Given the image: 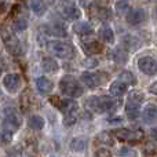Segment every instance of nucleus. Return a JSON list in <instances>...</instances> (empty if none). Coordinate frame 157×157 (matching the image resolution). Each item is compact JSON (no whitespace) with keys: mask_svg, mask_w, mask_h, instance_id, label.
<instances>
[{"mask_svg":"<svg viewBox=\"0 0 157 157\" xmlns=\"http://www.w3.org/2000/svg\"><path fill=\"white\" fill-rule=\"evenodd\" d=\"M0 37H2L3 43H4V47L7 50L8 54H11L13 57H18L24 52L22 50V44L19 41V39L15 36V33L10 29V28L2 25L0 26Z\"/></svg>","mask_w":157,"mask_h":157,"instance_id":"obj_1","label":"nucleus"},{"mask_svg":"<svg viewBox=\"0 0 157 157\" xmlns=\"http://www.w3.org/2000/svg\"><path fill=\"white\" fill-rule=\"evenodd\" d=\"M86 106L94 113H103L114 110L117 108V102L110 97H90L86 101Z\"/></svg>","mask_w":157,"mask_h":157,"instance_id":"obj_2","label":"nucleus"},{"mask_svg":"<svg viewBox=\"0 0 157 157\" xmlns=\"http://www.w3.org/2000/svg\"><path fill=\"white\" fill-rule=\"evenodd\" d=\"M2 116V125L4 130L10 131V132H15L21 128L22 125V116L15 108H6L3 110Z\"/></svg>","mask_w":157,"mask_h":157,"instance_id":"obj_3","label":"nucleus"},{"mask_svg":"<svg viewBox=\"0 0 157 157\" xmlns=\"http://www.w3.org/2000/svg\"><path fill=\"white\" fill-rule=\"evenodd\" d=\"M59 90L63 95L71 98H78L83 95L84 90L81 87V84L77 81L76 77L71 76V75H66L61 78L59 81Z\"/></svg>","mask_w":157,"mask_h":157,"instance_id":"obj_4","label":"nucleus"},{"mask_svg":"<svg viewBox=\"0 0 157 157\" xmlns=\"http://www.w3.org/2000/svg\"><path fill=\"white\" fill-rule=\"evenodd\" d=\"M47 50L51 54H54L57 58H61V59H69L75 54V50L72 47V44L66 43V41H61V40L48 41L47 43Z\"/></svg>","mask_w":157,"mask_h":157,"instance_id":"obj_5","label":"nucleus"},{"mask_svg":"<svg viewBox=\"0 0 157 157\" xmlns=\"http://www.w3.org/2000/svg\"><path fill=\"white\" fill-rule=\"evenodd\" d=\"M59 109L63 113V124L66 127H72L77 120V113H78L77 102L73 99H63L61 101Z\"/></svg>","mask_w":157,"mask_h":157,"instance_id":"obj_6","label":"nucleus"},{"mask_svg":"<svg viewBox=\"0 0 157 157\" xmlns=\"http://www.w3.org/2000/svg\"><path fill=\"white\" fill-rule=\"evenodd\" d=\"M145 97L141 91H131L130 95H128V101H127V105H125V113H127L128 119L131 120H135L139 117L141 114V103L144 102Z\"/></svg>","mask_w":157,"mask_h":157,"instance_id":"obj_7","label":"nucleus"},{"mask_svg":"<svg viewBox=\"0 0 157 157\" xmlns=\"http://www.w3.org/2000/svg\"><path fill=\"white\" fill-rule=\"evenodd\" d=\"M113 134L116 135L117 139L123 142H130V144H138L144 138V132L142 131H135V130H127V128H119L114 130Z\"/></svg>","mask_w":157,"mask_h":157,"instance_id":"obj_8","label":"nucleus"},{"mask_svg":"<svg viewBox=\"0 0 157 157\" xmlns=\"http://www.w3.org/2000/svg\"><path fill=\"white\" fill-rule=\"evenodd\" d=\"M138 68L142 73L153 76L157 73V62L153 57H142L138 61Z\"/></svg>","mask_w":157,"mask_h":157,"instance_id":"obj_9","label":"nucleus"},{"mask_svg":"<svg viewBox=\"0 0 157 157\" xmlns=\"http://www.w3.org/2000/svg\"><path fill=\"white\" fill-rule=\"evenodd\" d=\"M21 76L18 73H8L3 78V84L4 88L7 90L10 94H15L19 88H21Z\"/></svg>","mask_w":157,"mask_h":157,"instance_id":"obj_10","label":"nucleus"},{"mask_svg":"<svg viewBox=\"0 0 157 157\" xmlns=\"http://www.w3.org/2000/svg\"><path fill=\"white\" fill-rule=\"evenodd\" d=\"M61 13H62V17L68 21H75V19L80 18V10L73 4V3H69V2H63L61 4Z\"/></svg>","mask_w":157,"mask_h":157,"instance_id":"obj_11","label":"nucleus"},{"mask_svg":"<svg viewBox=\"0 0 157 157\" xmlns=\"http://www.w3.org/2000/svg\"><path fill=\"white\" fill-rule=\"evenodd\" d=\"M81 81L90 88H95V87L101 86L103 81L102 73H95V72H84L81 75Z\"/></svg>","mask_w":157,"mask_h":157,"instance_id":"obj_12","label":"nucleus"},{"mask_svg":"<svg viewBox=\"0 0 157 157\" xmlns=\"http://www.w3.org/2000/svg\"><path fill=\"white\" fill-rule=\"evenodd\" d=\"M146 19V11L142 8H135V10H130L127 14V22L130 25H139Z\"/></svg>","mask_w":157,"mask_h":157,"instance_id":"obj_13","label":"nucleus"},{"mask_svg":"<svg viewBox=\"0 0 157 157\" xmlns=\"http://www.w3.org/2000/svg\"><path fill=\"white\" fill-rule=\"evenodd\" d=\"M36 88H37V92L40 95H47L52 91V81L50 78L40 76L36 78Z\"/></svg>","mask_w":157,"mask_h":157,"instance_id":"obj_14","label":"nucleus"},{"mask_svg":"<svg viewBox=\"0 0 157 157\" xmlns=\"http://www.w3.org/2000/svg\"><path fill=\"white\" fill-rule=\"evenodd\" d=\"M73 30H75V33H77L78 36H88V35H92V33H94L92 26L86 21L76 22V24L73 25Z\"/></svg>","mask_w":157,"mask_h":157,"instance_id":"obj_15","label":"nucleus"},{"mask_svg":"<svg viewBox=\"0 0 157 157\" xmlns=\"http://www.w3.org/2000/svg\"><path fill=\"white\" fill-rule=\"evenodd\" d=\"M109 91H110V94L113 95V97H123V95L127 92V84L119 78V80H116V81L112 83Z\"/></svg>","mask_w":157,"mask_h":157,"instance_id":"obj_16","label":"nucleus"},{"mask_svg":"<svg viewBox=\"0 0 157 157\" xmlns=\"http://www.w3.org/2000/svg\"><path fill=\"white\" fill-rule=\"evenodd\" d=\"M41 66H43V69L46 72H48V73H55V72L58 71V68H59L58 62L51 57H44L43 61H41Z\"/></svg>","mask_w":157,"mask_h":157,"instance_id":"obj_17","label":"nucleus"},{"mask_svg":"<svg viewBox=\"0 0 157 157\" xmlns=\"http://www.w3.org/2000/svg\"><path fill=\"white\" fill-rule=\"evenodd\" d=\"M98 36H99L101 40L105 41V43H108V44H112L114 41L113 30H112L109 26H102L99 32H98Z\"/></svg>","mask_w":157,"mask_h":157,"instance_id":"obj_18","label":"nucleus"},{"mask_svg":"<svg viewBox=\"0 0 157 157\" xmlns=\"http://www.w3.org/2000/svg\"><path fill=\"white\" fill-rule=\"evenodd\" d=\"M83 50H84V52L88 55L99 54V52H102V46H101L98 41H90V43L83 44Z\"/></svg>","mask_w":157,"mask_h":157,"instance_id":"obj_19","label":"nucleus"},{"mask_svg":"<svg viewBox=\"0 0 157 157\" xmlns=\"http://www.w3.org/2000/svg\"><path fill=\"white\" fill-rule=\"evenodd\" d=\"M112 58H113V61L116 63H119V65H125L127 61H128L127 52H125L123 48H116L114 50L113 54H112Z\"/></svg>","mask_w":157,"mask_h":157,"instance_id":"obj_20","label":"nucleus"},{"mask_svg":"<svg viewBox=\"0 0 157 157\" xmlns=\"http://www.w3.org/2000/svg\"><path fill=\"white\" fill-rule=\"evenodd\" d=\"M30 8H32V11L36 15H43L47 11V4L43 0H32L30 2Z\"/></svg>","mask_w":157,"mask_h":157,"instance_id":"obj_21","label":"nucleus"},{"mask_svg":"<svg viewBox=\"0 0 157 157\" xmlns=\"http://www.w3.org/2000/svg\"><path fill=\"white\" fill-rule=\"evenodd\" d=\"M157 117V109L155 105H147L144 110V120L146 123H153Z\"/></svg>","mask_w":157,"mask_h":157,"instance_id":"obj_22","label":"nucleus"},{"mask_svg":"<svg viewBox=\"0 0 157 157\" xmlns=\"http://www.w3.org/2000/svg\"><path fill=\"white\" fill-rule=\"evenodd\" d=\"M44 124H46L44 119L41 116H39V114H35V116H32L29 119V127L32 128V130H36V131L43 130Z\"/></svg>","mask_w":157,"mask_h":157,"instance_id":"obj_23","label":"nucleus"},{"mask_svg":"<svg viewBox=\"0 0 157 157\" xmlns=\"http://www.w3.org/2000/svg\"><path fill=\"white\" fill-rule=\"evenodd\" d=\"M123 43H124V46L127 47L128 50H131V51H136L138 47H139V44H141V41H139L135 36H125L124 40H123Z\"/></svg>","mask_w":157,"mask_h":157,"instance_id":"obj_24","label":"nucleus"},{"mask_svg":"<svg viewBox=\"0 0 157 157\" xmlns=\"http://www.w3.org/2000/svg\"><path fill=\"white\" fill-rule=\"evenodd\" d=\"M87 147V139L84 138H75L71 142V149L75 152H81Z\"/></svg>","mask_w":157,"mask_h":157,"instance_id":"obj_25","label":"nucleus"},{"mask_svg":"<svg viewBox=\"0 0 157 157\" xmlns=\"http://www.w3.org/2000/svg\"><path fill=\"white\" fill-rule=\"evenodd\" d=\"M11 141H13V132L4 130V128L2 127L0 128V146H3V145H8Z\"/></svg>","mask_w":157,"mask_h":157,"instance_id":"obj_26","label":"nucleus"},{"mask_svg":"<svg viewBox=\"0 0 157 157\" xmlns=\"http://www.w3.org/2000/svg\"><path fill=\"white\" fill-rule=\"evenodd\" d=\"M120 80L121 81H124L125 84H130V86H135L136 84V78H135V76H134L132 73H131V72H123L121 75H120Z\"/></svg>","mask_w":157,"mask_h":157,"instance_id":"obj_27","label":"nucleus"},{"mask_svg":"<svg viewBox=\"0 0 157 157\" xmlns=\"http://www.w3.org/2000/svg\"><path fill=\"white\" fill-rule=\"evenodd\" d=\"M50 33L54 36H66V30L65 28L62 26V25H52L51 26V30H50Z\"/></svg>","mask_w":157,"mask_h":157,"instance_id":"obj_28","label":"nucleus"},{"mask_svg":"<svg viewBox=\"0 0 157 157\" xmlns=\"http://www.w3.org/2000/svg\"><path fill=\"white\" fill-rule=\"evenodd\" d=\"M26 28H28V21L24 18H19L14 22V29H15L17 32H22V30H25Z\"/></svg>","mask_w":157,"mask_h":157,"instance_id":"obj_29","label":"nucleus"},{"mask_svg":"<svg viewBox=\"0 0 157 157\" xmlns=\"http://www.w3.org/2000/svg\"><path fill=\"white\" fill-rule=\"evenodd\" d=\"M97 17L99 19H109L110 18V10L109 8H97Z\"/></svg>","mask_w":157,"mask_h":157,"instance_id":"obj_30","label":"nucleus"},{"mask_svg":"<svg viewBox=\"0 0 157 157\" xmlns=\"http://www.w3.org/2000/svg\"><path fill=\"white\" fill-rule=\"evenodd\" d=\"M78 4L86 10H92V8L97 7V0H80Z\"/></svg>","mask_w":157,"mask_h":157,"instance_id":"obj_31","label":"nucleus"},{"mask_svg":"<svg viewBox=\"0 0 157 157\" xmlns=\"http://www.w3.org/2000/svg\"><path fill=\"white\" fill-rule=\"evenodd\" d=\"M116 11L119 14H125L128 11V3L127 2H117L116 3Z\"/></svg>","mask_w":157,"mask_h":157,"instance_id":"obj_32","label":"nucleus"},{"mask_svg":"<svg viewBox=\"0 0 157 157\" xmlns=\"http://www.w3.org/2000/svg\"><path fill=\"white\" fill-rule=\"evenodd\" d=\"M98 141L102 142V144H105V145H113V141H112V139L109 138L108 134H105V132L98 135Z\"/></svg>","mask_w":157,"mask_h":157,"instance_id":"obj_33","label":"nucleus"},{"mask_svg":"<svg viewBox=\"0 0 157 157\" xmlns=\"http://www.w3.org/2000/svg\"><path fill=\"white\" fill-rule=\"evenodd\" d=\"M120 156H136V152L130 150L128 147H123V149L120 150Z\"/></svg>","mask_w":157,"mask_h":157,"instance_id":"obj_34","label":"nucleus"},{"mask_svg":"<svg viewBox=\"0 0 157 157\" xmlns=\"http://www.w3.org/2000/svg\"><path fill=\"white\" fill-rule=\"evenodd\" d=\"M149 91L152 92V94H155V95H157V81H155V83L152 84V86L149 87Z\"/></svg>","mask_w":157,"mask_h":157,"instance_id":"obj_35","label":"nucleus"},{"mask_svg":"<svg viewBox=\"0 0 157 157\" xmlns=\"http://www.w3.org/2000/svg\"><path fill=\"white\" fill-rule=\"evenodd\" d=\"M63 2H65V0H48V3L51 6H61Z\"/></svg>","mask_w":157,"mask_h":157,"instance_id":"obj_36","label":"nucleus"},{"mask_svg":"<svg viewBox=\"0 0 157 157\" xmlns=\"http://www.w3.org/2000/svg\"><path fill=\"white\" fill-rule=\"evenodd\" d=\"M95 155L97 156H110V152H109V150H98Z\"/></svg>","mask_w":157,"mask_h":157,"instance_id":"obj_37","label":"nucleus"},{"mask_svg":"<svg viewBox=\"0 0 157 157\" xmlns=\"http://www.w3.org/2000/svg\"><path fill=\"white\" fill-rule=\"evenodd\" d=\"M150 135H152L153 138H155L156 141H157V128H155V130H152V132H150Z\"/></svg>","mask_w":157,"mask_h":157,"instance_id":"obj_38","label":"nucleus"},{"mask_svg":"<svg viewBox=\"0 0 157 157\" xmlns=\"http://www.w3.org/2000/svg\"><path fill=\"white\" fill-rule=\"evenodd\" d=\"M0 7H6V0H0Z\"/></svg>","mask_w":157,"mask_h":157,"instance_id":"obj_39","label":"nucleus"},{"mask_svg":"<svg viewBox=\"0 0 157 157\" xmlns=\"http://www.w3.org/2000/svg\"><path fill=\"white\" fill-rule=\"evenodd\" d=\"M0 77H2V69H0Z\"/></svg>","mask_w":157,"mask_h":157,"instance_id":"obj_40","label":"nucleus"},{"mask_svg":"<svg viewBox=\"0 0 157 157\" xmlns=\"http://www.w3.org/2000/svg\"><path fill=\"white\" fill-rule=\"evenodd\" d=\"M156 17H157V8H156Z\"/></svg>","mask_w":157,"mask_h":157,"instance_id":"obj_41","label":"nucleus"},{"mask_svg":"<svg viewBox=\"0 0 157 157\" xmlns=\"http://www.w3.org/2000/svg\"><path fill=\"white\" fill-rule=\"evenodd\" d=\"M0 94H2V91H0Z\"/></svg>","mask_w":157,"mask_h":157,"instance_id":"obj_42","label":"nucleus"}]
</instances>
